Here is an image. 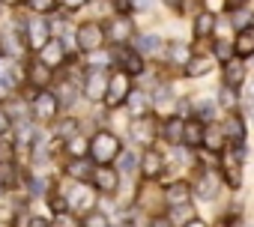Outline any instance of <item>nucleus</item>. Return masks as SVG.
Returning a JSON list of instances; mask_svg holds the SVG:
<instances>
[{"mask_svg":"<svg viewBox=\"0 0 254 227\" xmlns=\"http://www.w3.org/2000/svg\"><path fill=\"white\" fill-rule=\"evenodd\" d=\"M221 84L224 87H233V90H239L245 84V63L239 57H233L230 63L221 66Z\"/></svg>","mask_w":254,"mask_h":227,"instance_id":"bb28decb","label":"nucleus"},{"mask_svg":"<svg viewBox=\"0 0 254 227\" xmlns=\"http://www.w3.org/2000/svg\"><path fill=\"white\" fill-rule=\"evenodd\" d=\"M18 27H21V36L27 42V51H33V54H39L48 45V39H54L51 36V24H48L45 15H36L33 12L27 18H18Z\"/></svg>","mask_w":254,"mask_h":227,"instance_id":"f03ea898","label":"nucleus"},{"mask_svg":"<svg viewBox=\"0 0 254 227\" xmlns=\"http://www.w3.org/2000/svg\"><path fill=\"white\" fill-rule=\"evenodd\" d=\"M78 129H81V123L72 117V114H66V117H57V120H54V138H60V141L75 138Z\"/></svg>","mask_w":254,"mask_h":227,"instance_id":"f704fd0d","label":"nucleus"},{"mask_svg":"<svg viewBox=\"0 0 254 227\" xmlns=\"http://www.w3.org/2000/svg\"><path fill=\"white\" fill-rule=\"evenodd\" d=\"M105 36H108V45L117 48V45H132L135 36H138V27L129 15H114L105 21Z\"/></svg>","mask_w":254,"mask_h":227,"instance_id":"423d86ee","label":"nucleus"},{"mask_svg":"<svg viewBox=\"0 0 254 227\" xmlns=\"http://www.w3.org/2000/svg\"><path fill=\"white\" fill-rule=\"evenodd\" d=\"M215 15L212 12H197L194 18H191V36H194V42H206V39H212V33H215Z\"/></svg>","mask_w":254,"mask_h":227,"instance_id":"393cba45","label":"nucleus"},{"mask_svg":"<svg viewBox=\"0 0 254 227\" xmlns=\"http://www.w3.org/2000/svg\"><path fill=\"white\" fill-rule=\"evenodd\" d=\"M191 182H186V179H174V182H168L165 188H162V197H165V203L168 206H183V203H191Z\"/></svg>","mask_w":254,"mask_h":227,"instance_id":"412c9836","label":"nucleus"},{"mask_svg":"<svg viewBox=\"0 0 254 227\" xmlns=\"http://www.w3.org/2000/svg\"><path fill=\"white\" fill-rule=\"evenodd\" d=\"M132 48H135L144 60H147V57H159L162 48H165V39H162L159 33H144V36H135Z\"/></svg>","mask_w":254,"mask_h":227,"instance_id":"a878e982","label":"nucleus"},{"mask_svg":"<svg viewBox=\"0 0 254 227\" xmlns=\"http://www.w3.org/2000/svg\"><path fill=\"white\" fill-rule=\"evenodd\" d=\"M63 6H66L69 12H78L81 6H87V0H63Z\"/></svg>","mask_w":254,"mask_h":227,"instance_id":"09e8293b","label":"nucleus"},{"mask_svg":"<svg viewBox=\"0 0 254 227\" xmlns=\"http://www.w3.org/2000/svg\"><path fill=\"white\" fill-rule=\"evenodd\" d=\"M114 9H117V15H129L132 12V0H114Z\"/></svg>","mask_w":254,"mask_h":227,"instance_id":"de8ad7c7","label":"nucleus"},{"mask_svg":"<svg viewBox=\"0 0 254 227\" xmlns=\"http://www.w3.org/2000/svg\"><path fill=\"white\" fill-rule=\"evenodd\" d=\"M24 3L30 6V12H36V15H48V12H54L57 0H24Z\"/></svg>","mask_w":254,"mask_h":227,"instance_id":"79ce46f5","label":"nucleus"},{"mask_svg":"<svg viewBox=\"0 0 254 227\" xmlns=\"http://www.w3.org/2000/svg\"><path fill=\"white\" fill-rule=\"evenodd\" d=\"M245 105H248V108H254V84H251V87H248V93H245Z\"/></svg>","mask_w":254,"mask_h":227,"instance_id":"864d4df0","label":"nucleus"},{"mask_svg":"<svg viewBox=\"0 0 254 227\" xmlns=\"http://www.w3.org/2000/svg\"><path fill=\"white\" fill-rule=\"evenodd\" d=\"M0 3H9V6H18V0H0Z\"/></svg>","mask_w":254,"mask_h":227,"instance_id":"6e6d98bb","label":"nucleus"},{"mask_svg":"<svg viewBox=\"0 0 254 227\" xmlns=\"http://www.w3.org/2000/svg\"><path fill=\"white\" fill-rule=\"evenodd\" d=\"M87 153H90V138H84L81 132L66 141V156H69V159H90Z\"/></svg>","mask_w":254,"mask_h":227,"instance_id":"c9c22d12","label":"nucleus"},{"mask_svg":"<svg viewBox=\"0 0 254 227\" xmlns=\"http://www.w3.org/2000/svg\"><path fill=\"white\" fill-rule=\"evenodd\" d=\"M236 57V51H233V42H224V39H212V60L215 63H230Z\"/></svg>","mask_w":254,"mask_h":227,"instance_id":"4c0bfd02","label":"nucleus"},{"mask_svg":"<svg viewBox=\"0 0 254 227\" xmlns=\"http://www.w3.org/2000/svg\"><path fill=\"white\" fill-rule=\"evenodd\" d=\"M51 90H54V96L60 102V111H72L78 105V99H81V87L72 78H60L57 84H51Z\"/></svg>","mask_w":254,"mask_h":227,"instance_id":"6ab92c4d","label":"nucleus"},{"mask_svg":"<svg viewBox=\"0 0 254 227\" xmlns=\"http://www.w3.org/2000/svg\"><path fill=\"white\" fill-rule=\"evenodd\" d=\"M93 162L90 159H69L66 162V176L72 179V182H90V176H93Z\"/></svg>","mask_w":254,"mask_h":227,"instance_id":"c85d7f7f","label":"nucleus"},{"mask_svg":"<svg viewBox=\"0 0 254 227\" xmlns=\"http://www.w3.org/2000/svg\"><path fill=\"white\" fill-rule=\"evenodd\" d=\"M150 105H153V111H159V114H174V105H177V90L171 87V84H156L153 90H150Z\"/></svg>","mask_w":254,"mask_h":227,"instance_id":"aec40b11","label":"nucleus"},{"mask_svg":"<svg viewBox=\"0 0 254 227\" xmlns=\"http://www.w3.org/2000/svg\"><path fill=\"white\" fill-rule=\"evenodd\" d=\"M203 123L200 120H186V132H183V144L186 147H191V150H200V144H203Z\"/></svg>","mask_w":254,"mask_h":227,"instance_id":"72a5a7b5","label":"nucleus"},{"mask_svg":"<svg viewBox=\"0 0 254 227\" xmlns=\"http://www.w3.org/2000/svg\"><path fill=\"white\" fill-rule=\"evenodd\" d=\"M36 57H39L48 69H54V72H57V69H63V66H66V60H69V48H66L60 39H48V45H45Z\"/></svg>","mask_w":254,"mask_h":227,"instance_id":"a211bd4d","label":"nucleus"},{"mask_svg":"<svg viewBox=\"0 0 254 227\" xmlns=\"http://www.w3.org/2000/svg\"><path fill=\"white\" fill-rule=\"evenodd\" d=\"M165 168H168V162H165V156H162V150H156V147H147L144 153H141V176L144 179H162V173H165Z\"/></svg>","mask_w":254,"mask_h":227,"instance_id":"2eb2a0df","label":"nucleus"},{"mask_svg":"<svg viewBox=\"0 0 254 227\" xmlns=\"http://www.w3.org/2000/svg\"><path fill=\"white\" fill-rule=\"evenodd\" d=\"M147 227H174V221L168 218V212H156V215L147 221Z\"/></svg>","mask_w":254,"mask_h":227,"instance_id":"c03bdc74","label":"nucleus"},{"mask_svg":"<svg viewBox=\"0 0 254 227\" xmlns=\"http://www.w3.org/2000/svg\"><path fill=\"white\" fill-rule=\"evenodd\" d=\"M215 111H218L215 99H194V102H191V117H194V120H200L203 126L215 120Z\"/></svg>","mask_w":254,"mask_h":227,"instance_id":"473e14b6","label":"nucleus"},{"mask_svg":"<svg viewBox=\"0 0 254 227\" xmlns=\"http://www.w3.org/2000/svg\"><path fill=\"white\" fill-rule=\"evenodd\" d=\"M117 170H120V176H135L141 170V156L135 150H123L117 156Z\"/></svg>","mask_w":254,"mask_h":227,"instance_id":"2f4dec72","label":"nucleus"},{"mask_svg":"<svg viewBox=\"0 0 254 227\" xmlns=\"http://www.w3.org/2000/svg\"><path fill=\"white\" fill-rule=\"evenodd\" d=\"M27 227H51V215H30Z\"/></svg>","mask_w":254,"mask_h":227,"instance_id":"a18cd8bd","label":"nucleus"},{"mask_svg":"<svg viewBox=\"0 0 254 227\" xmlns=\"http://www.w3.org/2000/svg\"><path fill=\"white\" fill-rule=\"evenodd\" d=\"M168 218L174 221V227L180 224H189L191 218H194V209H191V203H183V206H171V212H168Z\"/></svg>","mask_w":254,"mask_h":227,"instance_id":"ea45409f","label":"nucleus"},{"mask_svg":"<svg viewBox=\"0 0 254 227\" xmlns=\"http://www.w3.org/2000/svg\"><path fill=\"white\" fill-rule=\"evenodd\" d=\"M3 194H6V188H3V185H0V200H3Z\"/></svg>","mask_w":254,"mask_h":227,"instance_id":"4d7b16f0","label":"nucleus"},{"mask_svg":"<svg viewBox=\"0 0 254 227\" xmlns=\"http://www.w3.org/2000/svg\"><path fill=\"white\" fill-rule=\"evenodd\" d=\"M233 51H236L239 60L254 57V24H245V27L236 30V36H233Z\"/></svg>","mask_w":254,"mask_h":227,"instance_id":"cd10ccee","label":"nucleus"},{"mask_svg":"<svg viewBox=\"0 0 254 227\" xmlns=\"http://www.w3.org/2000/svg\"><path fill=\"white\" fill-rule=\"evenodd\" d=\"M221 129H224V135H227V144H233V147H245V120H242V114L230 111Z\"/></svg>","mask_w":254,"mask_h":227,"instance_id":"b1692460","label":"nucleus"},{"mask_svg":"<svg viewBox=\"0 0 254 227\" xmlns=\"http://www.w3.org/2000/svg\"><path fill=\"white\" fill-rule=\"evenodd\" d=\"M242 156H245V147H227L221 153V168H218V176L227 188H239L242 185Z\"/></svg>","mask_w":254,"mask_h":227,"instance_id":"20e7f679","label":"nucleus"},{"mask_svg":"<svg viewBox=\"0 0 254 227\" xmlns=\"http://www.w3.org/2000/svg\"><path fill=\"white\" fill-rule=\"evenodd\" d=\"M24 84L30 87V90H51V84H54V69H48L39 57H33L27 66H24Z\"/></svg>","mask_w":254,"mask_h":227,"instance_id":"f8f14e48","label":"nucleus"},{"mask_svg":"<svg viewBox=\"0 0 254 227\" xmlns=\"http://www.w3.org/2000/svg\"><path fill=\"white\" fill-rule=\"evenodd\" d=\"M96 188L90 185V182H72L69 188H66V203H69V209L72 212H90V209H96Z\"/></svg>","mask_w":254,"mask_h":227,"instance_id":"1a4fd4ad","label":"nucleus"},{"mask_svg":"<svg viewBox=\"0 0 254 227\" xmlns=\"http://www.w3.org/2000/svg\"><path fill=\"white\" fill-rule=\"evenodd\" d=\"M111 51H114V66H117V69H123L126 75L138 78V75H144V72H147V60H144L132 45H117V48H111Z\"/></svg>","mask_w":254,"mask_h":227,"instance_id":"6e6552de","label":"nucleus"},{"mask_svg":"<svg viewBox=\"0 0 254 227\" xmlns=\"http://www.w3.org/2000/svg\"><path fill=\"white\" fill-rule=\"evenodd\" d=\"M105 45H108V36H105V24L102 21H81L75 27V48H81L84 54L99 51Z\"/></svg>","mask_w":254,"mask_h":227,"instance_id":"39448f33","label":"nucleus"},{"mask_svg":"<svg viewBox=\"0 0 254 227\" xmlns=\"http://www.w3.org/2000/svg\"><path fill=\"white\" fill-rule=\"evenodd\" d=\"M245 3H248V0H224V6H227L230 12H233L236 6H245Z\"/></svg>","mask_w":254,"mask_h":227,"instance_id":"603ef678","label":"nucleus"},{"mask_svg":"<svg viewBox=\"0 0 254 227\" xmlns=\"http://www.w3.org/2000/svg\"><path fill=\"white\" fill-rule=\"evenodd\" d=\"M126 108H129V114L132 117H144V114H150V90H132V96L126 99Z\"/></svg>","mask_w":254,"mask_h":227,"instance_id":"c756f323","label":"nucleus"},{"mask_svg":"<svg viewBox=\"0 0 254 227\" xmlns=\"http://www.w3.org/2000/svg\"><path fill=\"white\" fill-rule=\"evenodd\" d=\"M108 66H114V51L108 45L87 54V69H108Z\"/></svg>","mask_w":254,"mask_h":227,"instance_id":"e433bc0d","label":"nucleus"},{"mask_svg":"<svg viewBox=\"0 0 254 227\" xmlns=\"http://www.w3.org/2000/svg\"><path fill=\"white\" fill-rule=\"evenodd\" d=\"M120 153H123V141L111 129H99L96 135H90V153L87 156L93 165H114Z\"/></svg>","mask_w":254,"mask_h":227,"instance_id":"f257e3e1","label":"nucleus"},{"mask_svg":"<svg viewBox=\"0 0 254 227\" xmlns=\"http://www.w3.org/2000/svg\"><path fill=\"white\" fill-rule=\"evenodd\" d=\"M132 81H135V78H132V75H126L123 69H117V72L108 75V90H105V108H108V111L126 108V99H129L132 90H135Z\"/></svg>","mask_w":254,"mask_h":227,"instance_id":"7ed1b4c3","label":"nucleus"},{"mask_svg":"<svg viewBox=\"0 0 254 227\" xmlns=\"http://www.w3.org/2000/svg\"><path fill=\"white\" fill-rule=\"evenodd\" d=\"M191 54H194V48L189 45V42H165V48H162V60L168 63V66H177V69H186L189 66V60H191Z\"/></svg>","mask_w":254,"mask_h":227,"instance_id":"dca6fc26","label":"nucleus"},{"mask_svg":"<svg viewBox=\"0 0 254 227\" xmlns=\"http://www.w3.org/2000/svg\"><path fill=\"white\" fill-rule=\"evenodd\" d=\"M108 69H87L84 72V84H81V96L87 102H105V90H108Z\"/></svg>","mask_w":254,"mask_h":227,"instance_id":"9b49d317","label":"nucleus"},{"mask_svg":"<svg viewBox=\"0 0 254 227\" xmlns=\"http://www.w3.org/2000/svg\"><path fill=\"white\" fill-rule=\"evenodd\" d=\"M81 227H111V218H108V212H102V209H90V212H84Z\"/></svg>","mask_w":254,"mask_h":227,"instance_id":"a19ab883","label":"nucleus"},{"mask_svg":"<svg viewBox=\"0 0 254 227\" xmlns=\"http://www.w3.org/2000/svg\"><path fill=\"white\" fill-rule=\"evenodd\" d=\"M183 227H209V224H206V221H200V218H191V221H189V224H183Z\"/></svg>","mask_w":254,"mask_h":227,"instance_id":"5fc2aeb1","label":"nucleus"},{"mask_svg":"<svg viewBox=\"0 0 254 227\" xmlns=\"http://www.w3.org/2000/svg\"><path fill=\"white\" fill-rule=\"evenodd\" d=\"M129 138L135 141V144H153L156 138H159V123H156V117H150V114H144V117H132V123H129Z\"/></svg>","mask_w":254,"mask_h":227,"instance_id":"4468645a","label":"nucleus"},{"mask_svg":"<svg viewBox=\"0 0 254 227\" xmlns=\"http://www.w3.org/2000/svg\"><path fill=\"white\" fill-rule=\"evenodd\" d=\"M227 147H230V144H227V135H224V129H221V126H212V123H206L200 150H206V153H212V156H221Z\"/></svg>","mask_w":254,"mask_h":227,"instance_id":"4be33fe9","label":"nucleus"},{"mask_svg":"<svg viewBox=\"0 0 254 227\" xmlns=\"http://www.w3.org/2000/svg\"><path fill=\"white\" fill-rule=\"evenodd\" d=\"M12 126H15V123L9 120V114L3 111V105H0V138H6V135L12 132Z\"/></svg>","mask_w":254,"mask_h":227,"instance_id":"37998d69","label":"nucleus"},{"mask_svg":"<svg viewBox=\"0 0 254 227\" xmlns=\"http://www.w3.org/2000/svg\"><path fill=\"white\" fill-rule=\"evenodd\" d=\"M30 114H33L36 123H54V120L60 117V102H57L54 90H39V93H33V99H30Z\"/></svg>","mask_w":254,"mask_h":227,"instance_id":"0eeeda50","label":"nucleus"},{"mask_svg":"<svg viewBox=\"0 0 254 227\" xmlns=\"http://www.w3.org/2000/svg\"><path fill=\"white\" fill-rule=\"evenodd\" d=\"M218 188H221V176H215L212 170H203V173L191 182L194 197H197V200H206V203H212V200L218 197Z\"/></svg>","mask_w":254,"mask_h":227,"instance_id":"f3484780","label":"nucleus"},{"mask_svg":"<svg viewBox=\"0 0 254 227\" xmlns=\"http://www.w3.org/2000/svg\"><path fill=\"white\" fill-rule=\"evenodd\" d=\"M215 105H218V108H224L227 114H230V111H236V105H239V90H233V87H224V84H221Z\"/></svg>","mask_w":254,"mask_h":227,"instance_id":"58836bf2","label":"nucleus"},{"mask_svg":"<svg viewBox=\"0 0 254 227\" xmlns=\"http://www.w3.org/2000/svg\"><path fill=\"white\" fill-rule=\"evenodd\" d=\"M162 3H165V6H168L171 12H177V15L183 12V0H162Z\"/></svg>","mask_w":254,"mask_h":227,"instance_id":"8fccbe9b","label":"nucleus"},{"mask_svg":"<svg viewBox=\"0 0 254 227\" xmlns=\"http://www.w3.org/2000/svg\"><path fill=\"white\" fill-rule=\"evenodd\" d=\"M183 132H186V120H183V117H177V114H168V120L159 126V138H162V141H168L171 147L183 144Z\"/></svg>","mask_w":254,"mask_h":227,"instance_id":"5701e85b","label":"nucleus"},{"mask_svg":"<svg viewBox=\"0 0 254 227\" xmlns=\"http://www.w3.org/2000/svg\"><path fill=\"white\" fill-rule=\"evenodd\" d=\"M90 185L96 188V194H117L120 191V170L114 165H96Z\"/></svg>","mask_w":254,"mask_h":227,"instance_id":"ddd939ff","label":"nucleus"},{"mask_svg":"<svg viewBox=\"0 0 254 227\" xmlns=\"http://www.w3.org/2000/svg\"><path fill=\"white\" fill-rule=\"evenodd\" d=\"M212 66H215L212 54H209V57H206V54H191V60H189V66H186L183 72H186V78H203V75L212 72Z\"/></svg>","mask_w":254,"mask_h":227,"instance_id":"7c9ffc66","label":"nucleus"},{"mask_svg":"<svg viewBox=\"0 0 254 227\" xmlns=\"http://www.w3.org/2000/svg\"><path fill=\"white\" fill-rule=\"evenodd\" d=\"M153 0H132V9H150Z\"/></svg>","mask_w":254,"mask_h":227,"instance_id":"3c124183","label":"nucleus"},{"mask_svg":"<svg viewBox=\"0 0 254 227\" xmlns=\"http://www.w3.org/2000/svg\"><path fill=\"white\" fill-rule=\"evenodd\" d=\"M24 51H27V42H24V36H21L18 21L6 24L3 30H0V54H3V57H12V60H21Z\"/></svg>","mask_w":254,"mask_h":227,"instance_id":"9d476101","label":"nucleus"},{"mask_svg":"<svg viewBox=\"0 0 254 227\" xmlns=\"http://www.w3.org/2000/svg\"><path fill=\"white\" fill-rule=\"evenodd\" d=\"M51 227H81V224H75V221L69 218V212H66V215H54V218H51Z\"/></svg>","mask_w":254,"mask_h":227,"instance_id":"49530a36","label":"nucleus"}]
</instances>
